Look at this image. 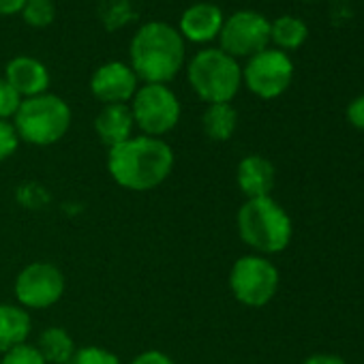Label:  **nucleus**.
<instances>
[{"label":"nucleus","instance_id":"f257e3e1","mask_svg":"<svg viewBox=\"0 0 364 364\" xmlns=\"http://www.w3.org/2000/svg\"><path fill=\"white\" fill-rule=\"evenodd\" d=\"M107 169L122 189L150 191L163 185L171 173L173 150L159 137L137 135L109 148Z\"/></svg>","mask_w":364,"mask_h":364},{"label":"nucleus","instance_id":"f03ea898","mask_svg":"<svg viewBox=\"0 0 364 364\" xmlns=\"http://www.w3.org/2000/svg\"><path fill=\"white\" fill-rule=\"evenodd\" d=\"M129 54L137 80L167 84L185 65V39L165 22H148L133 35Z\"/></svg>","mask_w":364,"mask_h":364},{"label":"nucleus","instance_id":"7ed1b4c3","mask_svg":"<svg viewBox=\"0 0 364 364\" xmlns=\"http://www.w3.org/2000/svg\"><path fill=\"white\" fill-rule=\"evenodd\" d=\"M238 234L257 253H281L291 240V219L272 198L247 200L238 210Z\"/></svg>","mask_w":364,"mask_h":364},{"label":"nucleus","instance_id":"20e7f679","mask_svg":"<svg viewBox=\"0 0 364 364\" xmlns=\"http://www.w3.org/2000/svg\"><path fill=\"white\" fill-rule=\"evenodd\" d=\"M14 127L26 144L52 146L67 135L71 127V107L65 99L43 92L22 101L14 116Z\"/></svg>","mask_w":364,"mask_h":364},{"label":"nucleus","instance_id":"39448f33","mask_svg":"<svg viewBox=\"0 0 364 364\" xmlns=\"http://www.w3.org/2000/svg\"><path fill=\"white\" fill-rule=\"evenodd\" d=\"M189 84L206 103H230L242 86V67L223 50H202L189 63Z\"/></svg>","mask_w":364,"mask_h":364},{"label":"nucleus","instance_id":"423d86ee","mask_svg":"<svg viewBox=\"0 0 364 364\" xmlns=\"http://www.w3.org/2000/svg\"><path fill=\"white\" fill-rule=\"evenodd\" d=\"M131 114L144 135L161 137L180 120V101L165 84H144L131 99Z\"/></svg>","mask_w":364,"mask_h":364},{"label":"nucleus","instance_id":"0eeeda50","mask_svg":"<svg viewBox=\"0 0 364 364\" xmlns=\"http://www.w3.org/2000/svg\"><path fill=\"white\" fill-rule=\"evenodd\" d=\"M230 287L245 306H264L279 289V270L262 255H245L232 266Z\"/></svg>","mask_w":364,"mask_h":364},{"label":"nucleus","instance_id":"6e6552de","mask_svg":"<svg viewBox=\"0 0 364 364\" xmlns=\"http://www.w3.org/2000/svg\"><path fill=\"white\" fill-rule=\"evenodd\" d=\"M291 80L294 63L277 48H266L264 52L251 56L242 69V82L259 99L281 97L289 88Z\"/></svg>","mask_w":364,"mask_h":364},{"label":"nucleus","instance_id":"1a4fd4ad","mask_svg":"<svg viewBox=\"0 0 364 364\" xmlns=\"http://www.w3.org/2000/svg\"><path fill=\"white\" fill-rule=\"evenodd\" d=\"M219 41L225 54L232 58H251L264 52L270 43V22L251 9L236 11L223 22Z\"/></svg>","mask_w":364,"mask_h":364},{"label":"nucleus","instance_id":"9d476101","mask_svg":"<svg viewBox=\"0 0 364 364\" xmlns=\"http://www.w3.org/2000/svg\"><path fill=\"white\" fill-rule=\"evenodd\" d=\"M14 291L22 309H50L65 294V277L54 264L35 262L18 274Z\"/></svg>","mask_w":364,"mask_h":364},{"label":"nucleus","instance_id":"9b49d317","mask_svg":"<svg viewBox=\"0 0 364 364\" xmlns=\"http://www.w3.org/2000/svg\"><path fill=\"white\" fill-rule=\"evenodd\" d=\"M90 90L105 105L127 103L137 92V75L129 65L114 60L95 71L90 80Z\"/></svg>","mask_w":364,"mask_h":364},{"label":"nucleus","instance_id":"f8f14e48","mask_svg":"<svg viewBox=\"0 0 364 364\" xmlns=\"http://www.w3.org/2000/svg\"><path fill=\"white\" fill-rule=\"evenodd\" d=\"M5 80L18 90L22 99L39 97L48 92V86H50V73L46 65L33 56L14 58L5 69Z\"/></svg>","mask_w":364,"mask_h":364},{"label":"nucleus","instance_id":"ddd939ff","mask_svg":"<svg viewBox=\"0 0 364 364\" xmlns=\"http://www.w3.org/2000/svg\"><path fill=\"white\" fill-rule=\"evenodd\" d=\"M223 22H225L223 11L217 5L198 3L182 14L180 35L189 41H196V43H206V41H213L215 37H219Z\"/></svg>","mask_w":364,"mask_h":364},{"label":"nucleus","instance_id":"4468645a","mask_svg":"<svg viewBox=\"0 0 364 364\" xmlns=\"http://www.w3.org/2000/svg\"><path fill=\"white\" fill-rule=\"evenodd\" d=\"M274 165L259 156V154H249L238 163V187L247 196V200L255 198H270V191L274 187Z\"/></svg>","mask_w":364,"mask_h":364},{"label":"nucleus","instance_id":"2eb2a0df","mask_svg":"<svg viewBox=\"0 0 364 364\" xmlns=\"http://www.w3.org/2000/svg\"><path fill=\"white\" fill-rule=\"evenodd\" d=\"M133 127H135V120H133L131 107L127 103L105 105L95 120V131H97L101 144H105L107 148H114V146L131 139Z\"/></svg>","mask_w":364,"mask_h":364},{"label":"nucleus","instance_id":"dca6fc26","mask_svg":"<svg viewBox=\"0 0 364 364\" xmlns=\"http://www.w3.org/2000/svg\"><path fill=\"white\" fill-rule=\"evenodd\" d=\"M33 321L28 311L18 304L0 302V353H7L28 341Z\"/></svg>","mask_w":364,"mask_h":364},{"label":"nucleus","instance_id":"f3484780","mask_svg":"<svg viewBox=\"0 0 364 364\" xmlns=\"http://www.w3.org/2000/svg\"><path fill=\"white\" fill-rule=\"evenodd\" d=\"M35 347L48 364H67L71 360V355L75 353V343H73L71 334L58 326L46 328L39 334V341Z\"/></svg>","mask_w":364,"mask_h":364},{"label":"nucleus","instance_id":"a211bd4d","mask_svg":"<svg viewBox=\"0 0 364 364\" xmlns=\"http://www.w3.org/2000/svg\"><path fill=\"white\" fill-rule=\"evenodd\" d=\"M202 127L213 141H228L238 127V114L232 103H213L202 116Z\"/></svg>","mask_w":364,"mask_h":364},{"label":"nucleus","instance_id":"6ab92c4d","mask_svg":"<svg viewBox=\"0 0 364 364\" xmlns=\"http://www.w3.org/2000/svg\"><path fill=\"white\" fill-rule=\"evenodd\" d=\"M309 37V28L300 18L294 16H281L274 22H270V41L277 46L281 52H291L298 50Z\"/></svg>","mask_w":364,"mask_h":364},{"label":"nucleus","instance_id":"aec40b11","mask_svg":"<svg viewBox=\"0 0 364 364\" xmlns=\"http://www.w3.org/2000/svg\"><path fill=\"white\" fill-rule=\"evenodd\" d=\"M22 18L33 28H46L54 22L56 9L52 0H26L22 9Z\"/></svg>","mask_w":364,"mask_h":364},{"label":"nucleus","instance_id":"412c9836","mask_svg":"<svg viewBox=\"0 0 364 364\" xmlns=\"http://www.w3.org/2000/svg\"><path fill=\"white\" fill-rule=\"evenodd\" d=\"M67 364H120L118 355L101 349V347H82L75 349V353L71 355V360Z\"/></svg>","mask_w":364,"mask_h":364},{"label":"nucleus","instance_id":"4be33fe9","mask_svg":"<svg viewBox=\"0 0 364 364\" xmlns=\"http://www.w3.org/2000/svg\"><path fill=\"white\" fill-rule=\"evenodd\" d=\"M22 97L18 95V90L0 77V120H9L18 114L20 105H22Z\"/></svg>","mask_w":364,"mask_h":364},{"label":"nucleus","instance_id":"5701e85b","mask_svg":"<svg viewBox=\"0 0 364 364\" xmlns=\"http://www.w3.org/2000/svg\"><path fill=\"white\" fill-rule=\"evenodd\" d=\"M0 364H48V362L41 358V353L37 351L35 345L24 343V345L3 353V362Z\"/></svg>","mask_w":364,"mask_h":364},{"label":"nucleus","instance_id":"b1692460","mask_svg":"<svg viewBox=\"0 0 364 364\" xmlns=\"http://www.w3.org/2000/svg\"><path fill=\"white\" fill-rule=\"evenodd\" d=\"M20 146V135L9 120H0V163L7 161Z\"/></svg>","mask_w":364,"mask_h":364},{"label":"nucleus","instance_id":"393cba45","mask_svg":"<svg viewBox=\"0 0 364 364\" xmlns=\"http://www.w3.org/2000/svg\"><path fill=\"white\" fill-rule=\"evenodd\" d=\"M345 116H347V122H349L351 127L364 131V95L355 97V99L347 105Z\"/></svg>","mask_w":364,"mask_h":364},{"label":"nucleus","instance_id":"a878e982","mask_svg":"<svg viewBox=\"0 0 364 364\" xmlns=\"http://www.w3.org/2000/svg\"><path fill=\"white\" fill-rule=\"evenodd\" d=\"M129 364H176V362L167 353L150 349V351H144V353L135 355Z\"/></svg>","mask_w":364,"mask_h":364},{"label":"nucleus","instance_id":"bb28decb","mask_svg":"<svg viewBox=\"0 0 364 364\" xmlns=\"http://www.w3.org/2000/svg\"><path fill=\"white\" fill-rule=\"evenodd\" d=\"M26 0H0V16H16L22 14Z\"/></svg>","mask_w":364,"mask_h":364},{"label":"nucleus","instance_id":"cd10ccee","mask_svg":"<svg viewBox=\"0 0 364 364\" xmlns=\"http://www.w3.org/2000/svg\"><path fill=\"white\" fill-rule=\"evenodd\" d=\"M302 364H347L343 358L338 355H330V353H315L311 358H306Z\"/></svg>","mask_w":364,"mask_h":364}]
</instances>
